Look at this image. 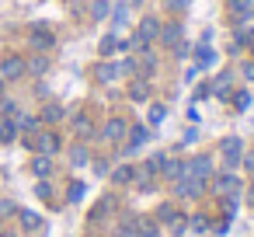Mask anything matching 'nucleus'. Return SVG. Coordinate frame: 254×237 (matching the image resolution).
Listing matches in <instances>:
<instances>
[{
  "mask_svg": "<svg viewBox=\"0 0 254 237\" xmlns=\"http://www.w3.org/2000/svg\"><path fill=\"white\" fill-rule=\"evenodd\" d=\"M160 174H164L171 185H174V181H181V178H185V160H181V157H167V160H164V167H160Z\"/></svg>",
  "mask_w": 254,
  "mask_h": 237,
  "instance_id": "12",
  "label": "nucleus"
},
{
  "mask_svg": "<svg viewBox=\"0 0 254 237\" xmlns=\"http://www.w3.org/2000/svg\"><path fill=\"white\" fill-rule=\"evenodd\" d=\"M115 237H132V234H122V230H119V234H115Z\"/></svg>",
  "mask_w": 254,
  "mask_h": 237,
  "instance_id": "45",
  "label": "nucleus"
},
{
  "mask_svg": "<svg viewBox=\"0 0 254 237\" xmlns=\"http://www.w3.org/2000/svg\"><path fill=\"white\" fill-rule=\"evenodd\" d=\"M240 167H244L247 174H254V150H244V160H240Z\"/></svg>",
  "mask_w": 254,
  "mask_h": 237,
  "instance_id": "40",
  "label": "nucleus"
},
{
  "mask_svg": "<svg viewBox=\"0 0 254 237\" xmlns=\"http://www.w3.org/2000/svg\"><path fill=\"white\" fill-rule=\"evenodd\" d=\"M0 119H18V105L11 98H0Z\"/></svg>",
  "mask_w": 254,
  "mask_h": 237,
  "instance_id": "37",
  "label": "nucleus"
},
{
  "mask_svg": "<svg viewBox=\"0 0 254 237\" xmlns=\"http://www.w3.org/2000/svg\"><path fill=\"white\" fill-rule=\"evenodd\" d=\"M18 129H21V136H35L42 129V122H39V115H18Z\"/></svg>",
  "mask_w": 254,
  "mask_h": 237,
  "instance_id": "22",
  "label": "nucleus"
},
{
  "mask_svg": "<svg viewBox=\"0 0 254 237\" xmlns=\"http://www.w3.org/2000/svg\"><path fill=\"white\" fill-rule=\"evenodd\" d=\"M108 178H112L115 185H122V188H126V185H132V181H136V167H132V164H119V167H112V171H108Z\"/></svg>",
  "mask_w": 254,
  "mask_h": 237,
  "instance_id": "14",
  "label": "nucleus"
},
{
  "mask_svg": "<svg viewBox=\"0 0 254 237\" xmlns=\"http://www.w3.org/2000/svg\"><path fill=\"white\" fill-rule=\"evenodd\" d=\"M188 230H195V234H212V220L202 216V213H195V216H188Z\"/></svg>",
  "mask_w": 254,
  "mask_h": 237,
  "instance_id": "28",
  "label": "nucleus"
},
{
  "mask_svg": "<svg viewBox=\"0 0 254 237\" xmlns=\"http://www.w3.org/2000/svg\"><path fill=\"white\" fill-rule=\"evenodd\" d=\"M212 157L209 154H195V157H185V178L191 181V185H198L202 192L209 188V181H212Z\"/></svg>",
  "mask_w": 254,
  "mask_h": 237,
  "instance_id": "1",
  "label": "nucleus"
},
{
  "mask_svg": "<svg viewBox=\"0 0 254 237\" xmlns=\"http://www.w3.org/2000/svg\"><path fill=\"white\" fill-rule=\"evenodd\" d=\"M209 94H212V84H198L195 87V101H205Z\"/></svg>",
  "mask_w": 254,
  "mask_h": 237,
  "instance_id": "41",
  "label": "nucleus"
},
{
  "mask_svg": "<svg viewBox=\"0 0 254 237\" xmlns=\"http://www.w3.org/2000/svg\"><path fill=\"white\" fill-rule=\"evenodd\" d=\"M126 21H129V7L119 4V7L112 11V25H115V28H126Z\"/></svg>",
  "mask_w": 254,
  "mask_h": 237,
  "instance_id": "36",
  "label": "nucleus"
},
{
  "mask_svg": "<svg viewBox=\"0 0 254 237\" xmlns=\"http://www.w3.org/2000/svg\"><path fill=\"white\" fill-rule=\"evenodd\" d=\"M129 98H132V101H146V98H150V80H143V77L132 80V84H129Z\"/></svg>",
  "mask_w": 254,
  "mask_h": 237,
  "instance_id": "25",
  "label": "nucleus"
},
{
  "mask_svg": "<svg viewBox=\"0 0 254 237\" xmlns=\"http://www.w3.org/2000/svg\"><path fill=\"white\" fill-rule=\"evenodd\" d=\"M167 4H171V7H185V4H188V0H167Z\"/></svg>",
  "mask_w": 254,
  "mask_h": 237,
  "instance_id": "42",
  "label": "nucleus"
},
{
  "mask_svg": "<svg viewBox=\"0 0 254 237\" xmlns=\"http://www.w3.org/2000/svg\"><path fill=\"white\" fill-rule=\"evenodd\" d=\"M18 136H21V129H18V119H0V143H4V147H11Z\"/></svg>",
  "mask_w": 254,
  "mask_h": 237,
  "instance_id": "15",
  "label": "nucleus"
},
{
  "mask_svg": "<svg viewBox=\"0 0 254 237\" xmlns=\"http://www.w3.org/2000/svg\"><path fill=\"white\" fill-rule=\"evenodd\" d=\"M212 94L223 98V101H230V94H233V91H230V74H219V77L212 80Z\"/></svg>",
  "mask_w": 254,
  "mask_h": 237,
  "instance_id": "24",
  "label": "nucleus"
},
{
  "mask_svg": "<svg viewBox=\"0 0 254 237\" xmlns=\"http://www.w3.org/2000/svg\"><path fill=\"white\" fill-rule=\"evenodd\" d=\"M28 70H32V74H46V70H49V60H46V56H35V60L28 63Z\"/></svg>",
  "mask_w": 254,
  "mask_h": 237,
  "instance_id": "38",
  "label": "nucleus"
},
{
  "mask_svg": "<svg viewBox=\"0 0 254 237\" xmlns=\"http://www.w3.org/2000/svg\"><path fill=\"white\" fill-rule=\"evenodd\" d=\"M209 188H212V195H219V199H226V195H240V188H244V181L233 174V171H223V174H212V181H209Z\"/></svg>",
  "mask_w": 254,
  "mask_h": 237,
  "instance_id": "4",
  "label": "nucleus"
},
{
  "mask_svg": "<svg viewBox=\"0 0 254 237\" xmlns=\"http://www.w3.org/2000/svg\"><path fill=\"white\" fill-rule=\"evenodd\" d=\"M63 119H66V108H63L60 101H46L42 112H39V122H42V126H56V122H63Z\"/></svg>",
  "mask_w": 254,
  "mask_h": 237,
  "instance_id": "11",
  "label": "nucleus"
},
{
  "mask_svg": "<svg viewBox=\"0 0 254 237\" xmlns=\"http://www.w3.org/2000/svg\"><path fill=\"white\" fill-rule=\"evenodd\" d=\"M212 63H216V49L198 42V49H195V70H209Z\"/></svg>",
  "mask_w": 254,
  "mask_h": 237,
  "instance_id": "17",
  "label": "nucleus"
},
{
  "mask_svg": "<svg viewBox=\"0 0 254 237\" xmlns=\"http://www.w3.org/2000/svg\"><path fill=\"white\" fill-rule=\"evenodd\" d=\"M136 237H160V223L153 216H136Z\"/></svg>",
  "mask_w": 254,
  "mask_h": 237,
  "instance_id": "16",
  "label": "nucleus"
},
{
  "mask_svg": "<svg viewBox=\"0 0 254 237\" xmlns=\"http://www.w3.org/2000/svg\"><path fill=\"white\" fill-rule=\"evenodd\" d=\"M119 74H122V70H119V63H108V60H101V63L94 67V77H98L101 84H112Z\"/></svg>",
  "mask_w": 254,
  "mask_h": 237,
  "instance_id": "18",
  "label": "nucleus"
},
{
  "mask_svg": "<svg viewBox=\"0 0 254 237\" xmlns=\"http://www.w3.org/2000/svg\"><path fill=\"white\" fill-rule=\"evenodd\" d=\"M219 157L226 160L230 171L240 167V160H244V140H240V136H226V140L219 143Z\"/></svg>",
  "mask_w": 254,
  "mask_h": 237,
  "instance_id": "6",
  "label": "nucleus"
},
{
  "mask_svg": "<svg viewBox=\"0 0 254 237\" xmlns=\"http://www.w3.org/2000/svg\"><path fill=\"white\" fill-rule=\"evenodd\" d=\"M126 133H129V122L122 119V115H115V119H108L105 122V129H101V143H108V147H119L122 140H126Z\"/></svg>",
  "mask_w": 254,
  "mask_h": 237,
  "instance_id": "5",
  "label": "nucleus"
},
{
  "mask_svg": "<svg viewBox=\"0 0 254 237\" xmlns=\"http://www.w3.org/2000/svg\"><path fill=\"white\" fill-rule=\"evenodd\" d=\"M251 101H254V98H251V91H233V108H237V112H247V108H251Z\"/></svg>",
  "mask_w": 254,
  "mask_h": 237,
  "instance_id": "35",
  "label": "nucleus"
},
{
  "mask_svg": "<svg viewBox=\"0 0 254 237\" xmlns=\"http://www.w3.org/2000/svg\"><path fill=\"white\" fill-rule=\"evenodd\" d=\"M251 49H254V39H251Z\"/></svg>",
  "mask_w": 254,
  "mask_h": 237,
  "instance_id": "46",
  "label": "nucleus"
},
{
  "mask_svg": "<svg viewBox=\"0 0 254 237\" xmlns=\"http://www.w3.org/2000/svg\"><path fill=\"white\" fill-rule=\"evenodd\" d=\"M28 39H32V46H35L39 53H49V49L56 46V35L49 32V25H32V35H28Z\"/></svg>",
  "mask_w": 254,
  "mask_h": 237,
  "instance_id": "10",
  "label": "nucleus"
},
{
  "mask_svg": "<svg viewBox=\"0 0 254 237\" xmlns=\"http://www.w3.org/2000/svg\"><path fill=\"white\" fill-rule=\"evenodd\" d=\"M167 49H174L178 42H181V25H160V35H157Z\"/></svg>",
  "mask_w": 254,
  "mask_h": 237,
  "instance_id": "19",
  "label": "nucleus"
},
{
  "mask_svg": "<svg viewBox=\"0 0 254 237\" xmlns=\"http://www.w3.org/2000/svg\"><path fill=\"white\" fill-rule=\"evenodd\" d=\"M112 14V4H108V0H94V4H91V18L94 21H101V18H108Z\"/></svg>",
  "mask_w": 254,
  "mask_h": 237,
  "instance_id": "34",
  "label": "nucleus"
},
{
  "mask_svg": "<svg viewBox=\"0 0 254 237\" xmlns=\"http://www.w3.org/2000/svg\"><path fill=\"white\" fill-rule=\"evenodd\" d=\"M18 220H21L25 230H42V216L32 213V209H18Z\"/></svg>",
  "mask_w": 254,
  "mask_h": 237,
  "instance_id": "27",
  "label": "nucleus"
},
{
  "mask_svg": "<svg viewBox=\"0 0 254 237\" xmlns=\"http://www.w3.org/2000/svg\"><path fill=\"white\" fill-rule=\"evenodd\" d=\"M146 143H150V129H146L143 122L129 126V133H126V140H122V157H136Z\"/></svg>",
  "mask_w": 254,
  "mask_h": 237,
  "instance_id": "3",
  "label": "nucleus"
},
{
  "mask_svg": "<svg viewBox=\"0 0 254 237\" xmlns=\"http://www.w3.org/2000/svg\"><path fill=\"white\" fill-rule=\"evenodd\" d=\"M136 70H139L143 77H153V70H157V56H153V53H143V56L136 60Z\"/></svg>",
  "mask_w": 254,
  "mask_h": 237,
  "instance_id": "30",
  "label": "nucleus"
},
{
  "mask_svg": "<svg viewBox=\"0 0 254 237\" xmlns=\"http://www.w3.org/2000/svg\"><path fill=\"white\" fill-rule=\"evenodd\" d=\"M167 230H171L174 237H185V234H188V216H185V213L178 209V216H174V220L167 223Z\"/></svg>",
  "mask_w": 254,
  "mask_h": 237,
  "instance_id": "32",
  "label": "nucleus"
},
{
  "mask_svg": "<svg viewBox=\"0 0 254 237\" xmlns=\"http://www.w3.org/2000/svg\"><path fill=\"white\" fill-rule=\"evenodd\" d=\"M226 7H230V21L233 25H244L254 18V0H226Z\"/></svg>",
  "mask_w": 254,
  "mask_h": 237,
  "instance_id": "9",
  "label": "nucleus"
},
{
  "mask_svg": "<svg viewBox=\"0 0 254 237\" xmlns=\"http://www.w3.org/2000/svg\"><path fill=\"white\" fill-rule=\"evenodd\" d=\"M164 119H167V105L153 101V105L146 108V122H150V126H164Z\"/></svg>",
  "mask_w": 254,
  "mask_h": 237,
  "instance_id": "26",
  "label": "nucleus"
},
{
  "mask_svg": "<svg viewBox=\"0 0 254 237\" xmlns=\"http://www.w3.org/2000/svg\"><path fill=\"white\" fill-rule=\"evenodd\" d=\"M32 174H35V178H49V174H53V157L35 154V160H32Z\"/></svg>",
  "mask_w": 254,
  "mask_h": 237,
  "instance_id": "23",
  "label": "nucleus"
},
{
  "mask_svg": "<svg viewBox=\"0 0 254 237\" xmlns=\"http://www.w3.org/2000/svg\"><path fill=\"white\" fill-rule=\"evenodd\" d=\"M174 216H178V206H174V202H160V206H157V213H153V220H157V223H171Z\"/></svg>",
  "mask_w": 254,
  "mask_h": 237,
  "instance_id": "31",
  "label": "nucleus"
},
{
  "mask_svg": "<svg viewBox=\"0 0 254 237\" xmlns=\"http://www.w3.org/2000/svg\"><path fill=\"white\" fill-rule=\"evenodd\" d=\"M73 133H77L80 140H87V136H94V122H91V115H87V112H80V115L73 119Z\"/></svg>",
  "mask_w": 254,
  "mask_h": 237,
  "instance_id": "20",
  "label": "nucleus"
},
{
  "mask_svg": "<svg viewBox=\"0 0 254 237\" xmlns=\"http://www.w3.org/2000/svg\"><path fill=\"white\" fill-rule=\"evenodd\" d=\"M98 53H101V60L115 56V53H119V35H105V39L98 42Z\"/></svg>",
  "mask_w": 254,
  "mask_h": 237,
  "instance_id": "29",
  "label": "nucleus"
},
{
  "mask_svg": "<svg viewBox=\"0 0 254 237\" xmlns=\"http://www.w3.org/2000/svg\"><path fill=\"white\" fill-rule=\"evenodd\" d=\"M28 74V63L21 60V56H4V60H0V77H4V80H18V77H25Z\"/></svg>",
  "mask_w": 254,
  "mask_h": 237,
  "instance_id": "8",
  "label": "nucleus"
},
{
  "mask_svg": "<svg viewBox=\"0 0 254 237\" xmlns=\"http://www.w3.org/2000/svg\"><path fill=\"white\" fill-rule=\"evenodd\" d=\"M35 199H39V202H53V185H49V178H39V181H35Z\"/></svg>",
  "mask_w": 254,
  "mask_h": 237,
  "instance_id": "33",
  "label": "nucleus"
},
{
  "mask_svg": "<svg viewBox=\"0 0 254 237\" xmlns=\"http://www.w3.org/2000/svg\"><path fill=\"white\" fill-rule=\"evenodd\" d=\"M91 171H94V174H108V171H112V160L98 157V160H91Z\"/></svg>",
  "mask_w": 254,
  "mask_h": 237,
  "instance_id": "39",
  "label": "nucleus"
},
{
  "mask_svg": "<svg viewBox=\"0 0 254 237\" xmlns=\"http://www.w3.org/2000/svg\"><path fill=\"white\" fill-rule=\"evenodd\" d=\"M247 199H251V206H254V185H251V188H247Z\"/></svg>",
  "mask_w": 254,
  "mask_h": 237,
  "instance_id": "43",
  "label": "nucleus"
},
{
  "mask_svg": "<svg viewBox=\"0 0 254 237\" xmlns=\"http://www.w3.org/2000/svg\"><path fill=\"white\" fill-rule=\"evenodd\" d=\"M32 150L42 154V157H56V154L63 150V136H60L53 126H42V129L32 136Z\"/></svg>",
  "mask_w": 254,
  "mask_h": 237,
  "instance_id": "2",
  "label": "nucleus"
},
{
  "mask_svg": "<svg viewBox=\"0 0 254 237\" xmlns=\"http://www.w3.org/2000/svg\"><path fill=\"white\" fill-rule=\"evenodd\" d=\"M0 98H4V77H0Z\"/></svg>",
  "mask_w": 254,
  "mask_h": 237,
  "instance_id": "44",
  "label": "nucleus"
},
{
  "mask_svg": "<svg viewBox=\"0 0 254 237\" xmlns=\"http://www.w3.org/2000/svg\"><path fill=\"white\" fill-rule=\"evenodd\" d=\"M251 122H254V119H251Z\"/></svg>",
  "mask_w": 254,
  "mask_h": 237,
  "instance_id": "47",
  "label": "nucleus"
},
{
  "mask_svg": "<svg viewBox=\"0 0 254 237\" xmlns=\"http://www.w3.org/2000/svg\"><path fill=\"white\" fill-rule=\"evenodd\" d=\"M112 209H115V195H101V199L91 206V213H87V227H98V223H105V220L112 216Z\"/></svg>",
  "mask_w": 254,
  "mask_h": 237,
  "instance_id": "7",
  "label": "nucleus"
},
{
  "mask_svg": "<svg viewBox=\"0 0 254 237\" xmlns=\"http://www.w3.org/2000/svg\"><path fill=\"white\" fill-rule=\"evenodd\" d=\"M84 195H87V185H84L80 178H70V181H66V195H63V202H66V206H77V202H84Z\"/></svg>",
  "mask_w": 254,
  "mask_h": 237,
  "instance_id": "13",
  "label": "nucleus"
},
{
  "mask_svg": "<svg viewBox=\"0 0 254 237\" xmlns=\"http://www.w3.org/2000/svg\"><path fill=\"white\" fill-rule=\"evenodd\" d=\"M70 164H77V167H84V164H91V150H87V143H84V140L70 147Z\"/></svg>",
  "mask_w": 254,
  "mask_h": 237,
  "instance_id": "21",
  "label": "nucleus"
}]
</instances>
